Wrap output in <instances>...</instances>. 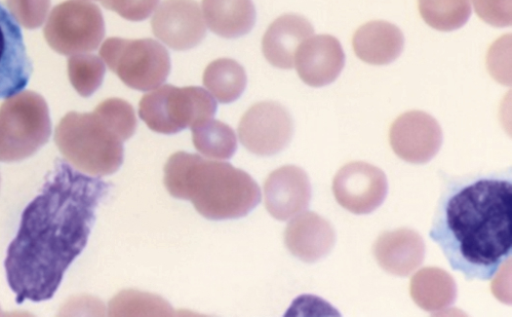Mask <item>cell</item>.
<instances>
[{
	"label": "cell",
	"instance_id": "4316f807",
	"mask_svg": "<svg viewBox=\"0 0 512 317\" xmlns=\"http://www.w3.org/2000/svg\"><path fill=\"white\" fill-rule=\"evenodd\" d=\"M13 18L27 29L40 27L46 19L50 0H6Z\"/></svg>",
	"mask_w": 512,
	"mask_h": 317
},
{
	"label": "cell",
	"instance_id": "ffe728a7",
	"mask_svg": "<svg viewBox=\"0 0 512 317\" xmlns=\"http://www.w3.org/2000/svg\"><path fill=\"white\" fill-rule=\"evenodd\" d=\"M202 15L213 33L228 39L248 34L256 22L252 0H202Z\"/></svg>",
	"mask_w": 512,
	"mask_h": 317
},
{
	"label": "cell",
	"instance_id": "2e32d148",
	"mask_svg": "<svg viewBox=\"0 0 512 317\" xmlns=\"http://www.w3.org/2000/svg\"><path fill=\"white\" fill-rule=\"evenodd\" d=\"M335 240V231L330 222L310 211L292 217L284 232V242L289 252L308 263L329 254Z\"/></svg>",
	"mask_w": 512,
	"mask_h": 317
},
{
	"label": "cell",
	"instance_id": "ba28073f",
	"mask_svg": "<svg viewBox=\"0 0 512 317\" xmlns=\"http://www.w3.org/2000/svg\"><path fill=\"white\" fill-rule=\"evenodd\" d=\"M43 34L54 51L71 56L97 49L105 35V23L96 4L67 0L51 10Z\"/></svg>",
	"mask_w": 512,
	"mask_h": 317
},
{
	"label": "cell",
	"instance_id": "4fadbf2b",
	"mask_svg": "<svg viewBox=\"0 0 512 317\" xmlns=\"http://www.w3.org/2000/svg\"><path fill=\"white\" fill-rule=\"evenodd\" d=\"M264 203L269 214L277 220H288L307 209L311 185L306 172L295 165H285L266 178Z\"/></svg>",
	"mask_w": 512,
	"mask_h": 317
},
{
	"label": "cell",
	"instance_id": "603a6c76",
	"mask_svg": "<svg viewBox=\"0 0 512 317\" xmlns=\"http://www.w3.org/2000/svg\"><path fill=\"white\" fill-rule=\"evenodd\" d=\"M191 130L195 149L208 159L227 160L237 150L234 130L222 121L211 118L197 124Z\"/></svg>",
	"mask_w": 512,
	"mask_h": 317
},
{
	"label": "cell",
	"instance_id": "4dcf8cb0",
	"mask_svg": "<svg viewBox=\"0 0 512 317\" xmlns=\"http://www.w3.org/2000/svg\"><path fill=\"white\" fill-rule=\"evenodd\" d=\"M100 1V0H99Z\"/></svg>",
	"mask_w": 512,
	"mask_h": 317
},
{
	"label": "cell",
	"instance_id": "8992f818",
	"mask_svg": "<svg viewBox=\"0 0 512 317\" xmlns=\"http://www.w3.org/2000/svg\"><path fill=\"white\" fill-rule=\"evenodd\" d=\"M217 111L215 98L199 86H159L143 95L139 117L154 132L175 134L213 118Z\"/></svg>",
	"mask_w": 512,
	"mask_h": 317
},
{
	"label": "cell",
	"instance_id": "484cf974",
	"mask_svg": "<svg viewBox=\"0 0 512 317\" xmlns=\"http://www.w3.org/2000/svg\"><path fill=\"white\" fill-rule=\"evenodd\" d=\"M105 70L103 60L94 54L71 55L67 61L70 83L82 97L91 96L101 86Z\"/></svg>",
	"mask_w": 512,
	"mask_h": 317
},
{
	"label": "cell",
	"instance_id": "7c38bea8",
	"mask_svg": "<svg viewBox=\"0 0 512 317\" xmlns=\"http://www.w3.org/2000/svg\"><path fill=\"white\" fill-rule=\"evenodd\" d=\"M153 34L173 50L185 51L206 36L202 11L195 0H164L152 19Z\"/></svg>",
	"mask_w": 512,
	"mask_h": 317
},
{
	"label": "cell",
	"instance_id": "9c48e42d",
	"mask_svg": "<svg viewBox=\"0 0 512 317\" xmlns=\"http://www.w3.org/2000/svg\"><path fill=\"white\" fill-rule=\"evenodd\" d=\"M292 135L291 115L275 101L255 103L243 114L238 125L241 144L258 156L281 152L290 143Z\"/></svg>",
	"mask_w": 512,
	"mask_h": 317
},
{
	"label": "cell",
	"instance_id": "ac0fdd59",
	"mask_svg": "<svg viewBox=\"0 0 512 317\" xmlns=\"http://www.w3.org/2000/svg\"><path fill=\"white\" fill-rule=\"evenodd\" d=\"M314 33L312 24L298 14H284L275 19L262 38V52L274 67L291 69L298 47Z\"/></svg>",
	"mask_w": 512,
	"mask_h": 317
},
{
	"label": "cell",
	"instance_id": "44dd1931",
	"mask_svg": "<svg viewBox=\"0 0 512 317\" xmlns=\"http://www.w3.org/2000/svg\"><path fill=\"white\" fill-rule=\"evenodd\" d=\"M410 295L420 308L438 312L450 307L456 300L454 278L439 267H424L410 281Z\"/></svg>",
	"mask_w": 512,
	"mask_h": 317
},
{
	"label": "cell",
	"instance_id": "d4e9b609",
	"mask_svg": "<svg viewBox=\"0 0 512 317\" xmlns=\"http://www.w3.org/2000/svg\"><path fill=\"white\" fill-rule=\"evenodd\" d=\"M111 316H167L173 309L160 296L137 290H125L109 303Z\"/></svg>",
	"mask_w": 512,
	"mask_h": 317
},
{
	"label": "cell",
	"instance_id": "f1b7e54d",
	"mask_svg": "<svg viewBox=\"0 0 512 317\" xmlns=\"http://www.w3.org/2000/svg\"><path fill=\"white\" fill-rule=\"evenodd\" d=\"M477 16L494 27L512 23V0H472Z\"/></svg>",
	"mask_w": 512,
	"mask_h": 317
},
{
	"label": "cell",
	"instance_id": "30bf717a",
	"mask_svg": "<svg viewBox=\"0 0 512 317\" xmlns=\"http://www.w3.org/2000/svg\"><path fill=\"white\" fill-rule=\"evenodd\" d=\"M332 191L336 201L354 214H368L377 209L388 192L384 172L367 162L354 161L335 174Z\"/></svg>",
	"mask_w": 512,
	"mask_h": 317
},
{
	"label": "cell",
	"instance_id": "52a82bcc",
	"mask_svg": "<svg viewBox=\"0 0 512 317\" xmlns=\"http://www.w3.org/2000/svg\"><path fill=\"white\" fill-rule=\"evenodd\" d=\"M99 54L126 86L139 91L161 86L171 69L169 52L152 38L110 37L102 43Z\"/></svg>",
	"mask_w": 512,
	"mask_h": 317
},
{
	"label": "cell",
	"instance_id": "9a60e30c",
	"mask_svg": "<svg viewBox=\"0 0 512 317\" xmlns=\"http://www.w3.org/2000/svg\"><path fill=\"white\" fill-rule=\"evenodd\" d=\"M32 64L17 21L0 3V98L22 91L29 82Z\"/></svg>",
	"mask_w": 512,
	"mask_h": 317
},
{
	"label": "cell",
	"instance_id": "5bb4252c",
	"mask_svg": "<svg viewBox=\"0 0 512 317\" xmlns=\"http://www.w3.org/2000/svg\"><path fill=\"white\" fill-rule=\"evenodd\" d=\"M344 63L341 43L328 34L307 38L298 47L294 58L298 76L312 87L332 83L340 75Z\"/></svg>",
	"mask_w": 512,
	"mask_h": 317
},
{
	"label": "cell",
	"instance_id": "7402d4cb",
	"mask_svg": "<svg viewBox=\"0 0 512 317\" xmlns=\"http://www.w3.org/2000/svg\"><path fill=\"white\" fill-rule=\"evenodd\" d=\"M247 76L244 68L230 58L212 61L204 70L203 85L220 103L237 100L246 88Z\"/></svg>",
	"mask_w": 512,
	"mask_h": 317
},
{
	"label": "cell",
	"instance_id": "6da1fadb",
	"mask_svg": "<svg viewBox=\"0 0 512 317\" xmlns=\"http://www.w3.org/2000/svg\"><path fill=\"white\" fill-rule=\"evenodd\" d=\"M109 184L58 159L40 193L26 206L4 260L18 304L51 299L83 251Z\"/></svg>",
	"mask_w": 512,
	"mask_h": 317
},
{
	"label": "cell",
	"instance_id": "d6986e66",
	"mask_svg": "<svg viewBox=\"0 0 512 317\" xmlns=\"http://www.w3.org/2000/svg\"><path fill=\"white\" fill-rule=\"evenodd\" d=\"M356 56L371 65H386L396 60L404 48V35L394 24L377 20L360 26L353 36Z\"/></svg>",
	"mask_w": 512,
	"mask_h": 317
},
{
	"label": "cell",
	"instance_id": "83f0119b",
	"mask_svg": "<svg viewBox=\"0 0 512 317\" xmlns=\"http://www.w3.org/2000/svg\"><path fill=\"white\" fill-rule=\"evenodd\" d=\"M511 35L506 34L495 41L486 58L491 76L501 84L510 85Z\"/></svg>",
	"mask_w": 512,
	"mask_h": 317
},
{
	"label": "cell",
	"instance_id": "8fae6325",
	"mask_svg": "<svg viewBox=\"0 0 512 317\" xmlns=\"http://www.w3.org/2000/svg\"><path fill=\"white\" fill-rule=\"evenodd\" d=\"M442 130L430 114L412 110L398 116L389 129V143L394 153L412 164H424L439 151Z\"/></svg>",
	"mask_w": 512,
	"mask_h": 317
},
{
	"label": "cell",
	"instance_id": "277c9868",
	"mask_svg": "<svg viewBox=\"0 0 512 317\" xmlns=\"http://www.w3.org/2000/svg\"><path fill=\"white\" fill-rule=\"evenodd\" d=\"M54 140L70 165L101 177L120 168L127 138L97 106L89 113H67L55 129Z\"/></svg>",
	"mask_w": 512,
	"mask_h": 317
},
{
	"label": "cell",
	"instance_id": "7a4b0ae2",
	"mask_svg": "<svg viewBox=\"0 0 512 317\" xmlns=\"http://www.w3.org/2000/svg\"><path fill=\"white\" fill-rule=\"evenodd\" d=\"M512 182L480 177L441 196L429 237L467 280H489L511 257Z\"/></svg>",
	"mask_w": 512,
	"mask_h": 317
},
{
	"label": "cell",
	"instance_id": "5b68a950",
	"mask_svg": "<svg viewBox=\"0 0 512 317\" xmlns=\"http://www.w3.org/2000/svg\"><path fill=\"white\" fill-rule=\"evenodd\" d=\"M51 120L45 99L20 91L0 106V161L16 162L35 154L47 143Z\"/></svg>",
	"mask_w": 512,
	"mask_h": 317
},
{
	"label": "cell",
	"instance_id": "f546056e",
	"mask_svg": "<svg viewBox=\"0 0 512 317\" xmlns=\"http://www.w3.org/2000/svg\"><path fill=\"white\" fill-rule=\"evenodd\" d=\"M160 0H100L109 10L129 21H143L156 9Z\"/></svg>",
	"mask_w": 512,
	"mask_h": 317
},
{
	"label": "cell",
	"instance_id": "3957f363",
	"mask_svg": "<svg viewBox=\"0 0 512 317\" xmlns=\"http://www.w3.org/2000/svg\"><path fill=\"white\" fill-rule=\"evenodd\" d=\"M164 185L171 196L191 201L199 214L211 220L243 217L261 200L260 188L247 172L185 151L168 158Z\"/></svg>",
	"mask_w": 512,
	"mask_h": 317
},
{
	"label": "cell",
	"instance_id": "e0dca14e",
	"mask_svg": "<svg viewBox=\"0 0 512 317\" xmlns=\"http://www.w3.org/2000/svg\"><path fill=\"white\" fill-rule=\"evenodd\" d=\"M373 255L383 270L404 277L422 264L425 243L418 232L399 228L378 236L373 244Z\"/></svg>",
	"mask_w": 512,
	"mask_h": 317
},
{
	"label": "cell",
	"instance_id": "cb8c5ba5",
	"mask_svg": "<svg viewBox=\"0 0 512 317\" xmlns=\"http://www.w3.org/2000/svg\"><path fill=\"white\" fill-rule=\"evenodd\" d=\"M424 22L439 31L461 28L471 15L470 0H417Z\"/></svg>",
	"mask_w": 512,
	"mask_h": 317
}]
</instances>
